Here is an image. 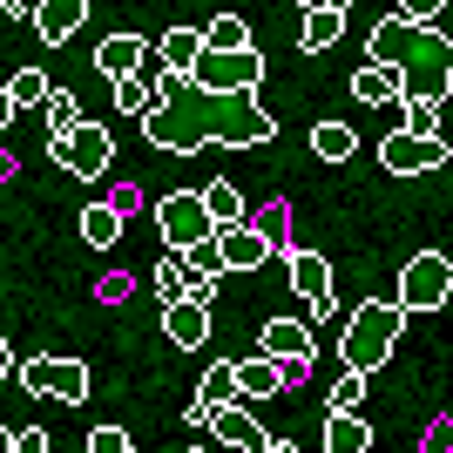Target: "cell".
Segmentation results:
<instances>
[{
    "mask_svg": "<svg viewBox=\"0 0 453 453\" xmlns=\"http://www.w3.org/2000/svg\"><path fill=\"white\" fill-rule=\"evenodd\" d=\"M311 365H284V359H271V352H257V359H244L237 365V379H244V399H271V393H284L291 379H304Z\"/></svg>",
    "mask_w": 453,
    "mask_h": 453,
    "instance_id": "9a60e30c",
    "label": "cell"
},
{
    "mask_svg": "<svg viewBox=\"0 0 453 453\" xmlns=\"http://www.w3.org/2000/svg\"><path fill=\"white\" fill-rule=\"evenodd\" d=\"M406 129H419V135H440V102H406Z\"/></svg>",
    "mask_w": 453,
    "mask_h": 453,
    "instance_id": "d6a6232c",
    "label": "cell"
},
{
    "mask_svg": "<svg viewBox=\"0 0 453 453\" xmlns=\"http://www.w3.org/2000/svg\"><path fill=\"white\" fill-rule=\"evenodd\" d=\"M55 163H61L68 176H109V163H115V135L102 129V122H81V129L55 135Z\"/></svg>",
    "mask_w": 453,
    "mask_h": 453,
    "instance_id": "ba28073f",
    "label": "cell"
},
{
    "mask_svg": "<svg viewBox=\"0 0 453 453\" xmlns=\"http://www.w3.org/2000/svg\"><path fill=\"white\" fill-rule=\"evenodd\" d=\"M156 298H163V304L189 298V265H183V250H170V257L156 265Z\"/></svg>",
    "mask_w": 453,
    "mask_h": 453,
    "instance_id": "4316f807",
    "label": "cell"
},
{
    "mask_svg": "<svg viewBox=\"0 0 453 453\" xmlns=\"http://www.w3.org/2000/svg\"><path fill=\"white\" fill-rule=\"evenodd\" d=\"M399 332H406V304L399 298H365L352 319H345V365H359V372H379V365L399 352Z\"/></svg>",
    "mask_w": 453,
    "mask_h": 453,
    "instance_id": "3957f363",
    "label": "cell"
},
{
    "mask_svg": "<svg viewBox=\"0 0 453 453\" xmlns=\"http://www.w3.org/2000/svg\"><path fill=\"white\" fill-rule=\"evenodd\" d=\"M109 88H115V109H122V115H135V122H142V115L156 109V88H150L142 75H122V81H109Z\"/></svg>",
    "mask_w": 453,
    "mask_h": 453,
    "instance_id": "484cf974",
    "label": "cell"
},
{
    "mask_svg": "<svg viewBox=\"0 0 453 453\" xmlns=\"http://www.w3.org/2000/svg\"><path fill=\"white\" fill-rule=\"evenodd\" d=\"M210 440H217V447H244V453H271V440H278V434L244 413V399H230V406L210 413Z\"/></svg>",
    "mask_w": 453,
    "mask_h": 453,
    "instance_id": "30bf717a",
    "label": "cell"
},
{
    "mask_svg": "<svg viewBox=\"0 0 453 453\" xmlns=\"http://www.w3.org/2000/svg\"><path fill=\"white\" fill-rule=\"evenodd\" d=\"M447 156L453 150L440 142V135H419V129H393L386 142H379V163H386L393 176H426V170H440Z\"/></svg>",
    "mask_w": 453,
    "mask_h": 453,
    "instance_id": "9c48e42d",
    "label": "cell"
},
{
    "mask_svg": "<svg viewBox=\"0 0 453 453\" xmlns=\"http://www.w3.org/2000/svg\"><path fill=\"white\" fill-rule=\"evenodd\" d=\"M440 7H447V0H399V14H406V20H440Z\"/></svg>",
    "mask_w": 453,
    "mask_h": 453,
    "instance_id": "d590c367",
    "label": "cell"
},
{
    "mask_svg": "<svg viewBox=\"0 0 453 453\" xmlns=\"http://www.w3.org/2000/svg\"><path fill=\"white\" fill-rule=\"evenodd\" d=\"M210 41L196 35V27H170V35L156 41V55H163V68H176V75H189L196 68V55H203Z\"/></svg>",
    "mask_w": 453,
    "mask_h": 453,
    "instance_id": "7402d4cb",
    "label": "cell"
},
{
    "mask_svg": "<svg viewBox=\"0 0 453 453\" xmlns=\"http://www.w3.org/2000/svg\"><path fill=\"white\" fill-rule=\"evenodd\" d=\"M142 135H150V150H163V156H196V150H210V142H217V150H257V142L278 135V115L257 102V88L224 95V88H203V81L163 68L156 109L142 115Z\"/></svg>",
    "mask_w": 453,
    "mask_h": 453,
    "instance_id": "6da1fadb",
    "label": "cell"
},
{
    "mask_svg": "<svg viewBox=\"0 0 453 453\" xmlns=\"http://www.w3.org/2000/svg\"><path fill=\"white\" fill-rule=\"evenodd\" d=\"M189 81H203V88H224V95H250L265 81V55L257 48H203Z\"/></svg>",
    "mask_w": 453,
    "mask_h": 453,
    "instance_id": "5b68a950",
    "label": "cell"
},
{
    "mask_svg": "<svg viewBox=\"0 0 453 453\" xmlns=\"http://www.w3.org/2000/svg\"><path fill=\"white\" fill-rule=\"evenodd\" d=\"M352 95L359 102H406V75H399L393 61H365L359 75H352Z\"/></svg>",
    "mask_w": 453,
    "mask_h": 453,
    "instance_id": "44dd1931",
    "label": "cell"
},
{
    "mask_svg": "<svg viewBox=\"0 0 453 453\" xmlns=\"http://www.w3.org/2000/svg\"><path fill=\"white\" fill-rule=\"evenodd\" d=\"M257 224L271 230V244H284V224H291V203H271L265 217H257Z\"/></svg>",
    "mask_w": 453,
    "mask_h": 453,
    "instance_id": "e575fe53",
    "label": "cell"
},
{
    "mask_svg": "<svg viewBox=\"0 0 453 453\" xmlns=\"http://www.w3.org/2000/svg\"><path fill=\"white\" fill-rule=\"evenodd\" d=\"M88 7H95V0H41V7H35V35L48 41V48H55V41H68V35H81Z\"/></svg>",
    "mask_w": 453,
    "mask_h": 453,
    "instance_id": "e0dca14e",
    "label": "cell"
},
{
    "mask_svg": "<svg viewBox=\"0 0 453 453\" xmlns=\"http://www.w3.org/2000/svg\"><path fill=\"white\" fill-rule=\"evenodd\" d=\"M365 379H372V372H359V365H345V372L332 379V413H359V399H365Z\"/></svg>",
    "mask_w": 453,
    "mask_h": 453,
    "instance_id": "f546056e",
    "label": "cell"
},
{
    "mask_svg": "<svg viewBox=\"0 0 453 453\" xmlns=\"http://www.w3.org/2000/svg\"><path fill=\"white\" fill-rule=\"evenodd\" d=\"M291 291L304 298V311H311V319H325V311H332V265H325L319 250H291Z\"/></svg>",
    "mask_w": 453,
    "mask_h": 453,
    "instance_id": "7c38bea8",
    "label": "cell"
},
{
    "mask_svg": "<svg viewBox=\"0 0 453 453\" xmlns=\"http://www.w3.org/2000/svg\"><path fill=\"white\" fill-rule=\"evenodd\" d=\"M35 7H41V0H0V14H14V20H27Z\"/></svg>",
    "mask_w": 453,
    "mask_h": 453,
    "instance_id": "74e56055",
    "label": "cell"
},
{
    "mask_svg": "<svg viewBox=\"0 0 453 453\" xmlns=\"http://www.w3.org/2000/svg\"><path fill=\"white\" fill-rule=\"evenodd\" d=\"M163 332H170L176 345H203L210 339V304H196V298H176V304H163Z\"/></svg>",
    "mask_w": 453,
    "mask_h": 453,
    "instance_id": "d6986e66",
    "label": "cell"
},
{
    "mask_svg": "<svg viewBox=\"0 0 453 453\" xmlns=\"http://www.w3.org/2000/svg\"><path fill=\"white\" fill-rule=\"evenodd\" d=\"M142 55H150L142 35H109L102 48H95V68H102L109 81H122V75H142Z\"/></svg>",
    "mask_w": 453,
    "mask_h": 453,
    "instance_id": "ac0fdd59",
    "label": "cell"
},
{
    "mask_svg": "<svg viewBox=\"0 0 453 453\" xmlns=\"http://www.w3.org/2000/svg\"><path fill=\"white\" fill-rule=\"evenodd\" d=\"M257 345H265L271 359H284V365H311V359H319V339H311V319H265Z\"/></svg>",
    "mask_w": 453,
    "mask_h": 453,
    "instance_id": "8fae6325",
    "label": "cell"
},
{
    "mask_svg": "<svg viewBox=\"0 0 453 453\" xmlns=\"http://www.w3.org/2000/svg\"><path fill=\"white\" fill-rule=\"evenodd\" d=\"M372 447V426L359 413H332L325 419V453H365Z\"/></svg>",
    "mask_w": 453,
    "mask_h": 453,
    "instance_id": "603a6c76",
    "label": "cell"
},
{
    "mask_svg": "<svg viewBox=\"0 0 453 453\" xmlns=\"http://www.w3.org/2000/svg\"><path fill=\"white\" fill-rule=\"evenodd\" d=\"M217 250H224V271H257L271 257V230L265 224H224Z\"/></svg>",
    "mask_w": 453,
    "mask_h": 453,
    "instance_id": "4fadbf2b",
    "label": "cell"
},
{
    "mask_svg": "<svg viewBox=\"0 0 453 453\" xmlns=\"http://www.w3.org/2000/svg\"><path fill=\"white\" fill-rule=\"evenodd\" d=\"M122 217H129V210L115 203V196H109V203H88V210H81V244H88V250H115V244H122Z\"/></svg>",
    "mask_w": 453,
    "mask_h": 453,
    "instance_id": "ffe728a7",
    "label": "cell"
},
{
    "mask_svg": "<svg viewBox=\"0 0 453 453\" xmlns=\"http://www.w3.org/2000/svg\"><path fill=\"white\" fill-rule=\"evenodd\" d=\"M129 447H135L129 426H95L88 434V453H129Z\"/></svg>",
    "mask_w": 453,
    "mask_h": 453,
    "instance_id": "1f68e13d",
    "label": "cell"
},
{
    "mask_svg": "<svg viewBox=\"0 0 453 453\" xmlns=\"http://www.w3.org/2000/svg\"><path fill=\"white\" fill-rule=\"evenodd\" d=\"M203 41L210 48H250V27H244V14H217L203 27Z\"/></svg>",
    "mask_w": 453,
    "mask_h": 453,
    "instance_id": "4dcf8cb0",
    "label": "cell"
},
{
    "mask_svg": "<svg viewBox=\"0 0 453 453\" xmlns=\"http://www.w3.org/2000/svg\"><path fill=\"white\" fill-rule=\"evenodd\" d=\"M447 298H453V257L419 250V257L399 265V304H406V311H440Z\"/></svg>",
    "mask_w": 453,
    "mask_h": 453,
    "instance_id": "8992f818",
    "label": "cell"
},
{
    "mask_svg": "<svg viewBox=\"0 0 453 453\" xmlns=\"http://www.w3.org/2000/svg\"><path fill=\"white\" fill-rule=\"evenodd\" d=\"M48 135H68V129H81V95H68V88H55L48 95Z\"/></svg>",
    "mask_w": 453,
    "mask_h": 453,
    "instance_id": "f1b7e54d",
    "label": "cell"
},
{
    "mask_svg": "<svg viewBox=\"0 0 453 453\" xmlns=\"http://www.w3.org/2000/svg\"><path fill=\"white\" fill-rule=\"evenodd\" d=\"M20 386H27V393H48V399H68V406H81V399H88V365L81 359H55V352H41V359H27L20 365Z\"/></svg>",
    "mask_w": 453,
    "mask_h": 453,
    "instance_id": "52a82bcc",
    "label": "cell"
},
{
    "mask_svg": "<svg viewBox=\"0 0 453 453\" xmlns=\"http://www.w3.org/2000/svg\"><path fill=\"white\" fill-rule=\"evenodd\" d=\"M339 35H345V7L304 0V14H298V41H304V55H319V48H339Z\"/></svg>",
    "mask_w": 453,
    "mask_h": 453,
    "instance_id": "2e32d148",
    "label": "cell"
},
{
    "mask_svg": "<svg viewBox=\"0 0 453 453\" xmlns=\"http://www.w3.org/2000/svg\"><path fill=\"white\" fill-rule=\"evenodd\" d=\"M203 203L217 210V224H244V196H237V183H230V176L203 183Z\"/></svg>",
    "mask_w": 453,
    "mask_h": 453,
    "instance_id": "83f0119b",
    "label": "cell"
},
{
    "mask_svg": "<svg viewBox=\"0 0 453 453\" xmlns=\"http://www.w3.org/2000/svg\"><path fill=\"white\" fill-rule=\"evenodd\" d=\"M352 150H359L352 122H319V129H311V156H319V163H352Z\"/></svg>",
    "mask_w": 453,
    "mask_h": 453,
    "instance_id": "cb8c5ba5",
    "label": "cell"
},
{
    "mask_svg": "<svg viewBox=\"0 0 453 453\" xmlns=\"http://www.w3.org/2000/svg\"><path fill=\"white\" fill-rule=\"evenodd\" d=\"M156 230H163L170 250H196V244H210L224 224H217V210L203 203V189H176V196L156 203Z\"/></svg>",
    "mask_w": 453,
    "mask_h": 453,
    "instance_id": "277c9868",
    "label": "cell"
},
{
    "mask_svg": "<svg viewBox=\"0 0 453 453\" xmlns=\"http://www.w3.org/2000/svg\"><path fill=\"white\" fill-rule=\"evenodd\" d=\"M325 7H352V0H325Z\"/></svg>",
    "mask_w": 453,
    "mask_h": 453,
    "instance_id": "f35d334b",
    "label": "cell"
},
{
    "mask_svg": "<svg viewBox=\"0 0 453 453\" xmlns=\"http://www.w3.org/2000/svg\"><path fill=\"white\" fill-rule=\"evenodd\" d=\"M372 61H393L406 75V102H447L453 95V41L434 20L386 14L372 27Z\"/></svg>",
    "mask_w": 453,
    "mask_h": 453,
    "instance_id": "7a4b0ae2",
    "label": "cell"
},
{
    "mask_svg": "<svg viewBox=\"0 0 453 453\" xmlns=\"http://www.w3.org/2000/svg\"><path fill=\"white\" fill-rule=\"evenodd\" d=\"M48 95H55V81L41 75V68H20L7 81V109H48Z\"/></svg>",
    "mask_w": 453,
    "mask_h": 453,
    "instance_id": "d4e9b609",
    "label": "cell"
},
{
    "mask_svg": "<svg viewBox=\"0 0 453 453\" xmlns=\"http://www.w3.org/2000/svg\"><path fill=\"white\" fill-rule=\"evenodd\" d=\"M230 399H244V379H237V359H217L203 372V386H196V399H189V419L196 426H210V413L217 406H230Z\"/></svg>",
    "mask_w": 453,
    "mask_h": 453,
    "instance_id": "5bb4252c",
    "label": "cell"
},
{
    "mask_svg": "<svg viewBox=\"0 0 453 453\" xmlns=\"http://www.w3.org/2000/svg\"><path fill=\"white\" fill-rule=\"evenodd\" d=\"M453 447V419H434V426H426V453H447Z\"/></svg>",
    "mask_w": 453,
    "mask_h": 453,
    "instance_id": "8d00e7d4",
    "label": "cell"
},
{
    "mask_svg": "<svg viewBox=\"0 0 453 453\" xmlns=\"http://www.w3.org/2000/svg\"><path fill=\"white\" fill-rule=\"evenodd\" d=\"M7 447H14V453H48V434H41V426H14Z\"/></svg>",
    "mask_w": 453,
    "mask_h": 453,
    "instance_id": "836d02e7",
    "label": "cell"
}]
</instances>
